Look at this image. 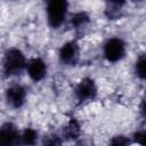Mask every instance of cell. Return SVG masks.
I'll return each instance as SVG.
<instances>
[{
	"label": "cell",
	"mask_w": 146,
	"mask_h": 146,
	"mask_svg": "<svg viewBox=\"0 0 146 146\" xmlns=\"http://www.w3.org/2000/svg\"><path fill=\"white\" fill-rule=\"evenodd\" d=\"M67 0H49L47 5V18L51 27H58L65 21L67 14Z\"/></svg>",
	"instance_id": "6da1fadb"
},
{
	"label": "cell",
	"mask_w": 146,
	"mask_h": 146,
	"mask_svg": "<svg viewBox=\"0 0 146 146\" xmlns=\"http://www.w3.org/2000/svg\"><path fill=\"white\" fill-rule=\"evenodd\" d=\"M26 67V59L23 52L18 49H10L7 51L3 60V72L6 75H15Z\"/></svg>",
	"instance_id": "7a4b0ae2"
},
{
	"label": "cell",
	"mask_w": 146,
	"mask_h": 146,
	"mask_svg": "<svg viewBox=\"0 0 146 146\" xmlns=\"http://www.w3.org/2000/svg\"><path fill=\"white\" fill-rule=\"evenodd\" d=\"M125 54V44L119 38H112L107 40L104 46V56L108 62L115 63L123 58Z\"/></svg>",
	"instance_id": "3957f363"
},
{
	"label": "cell",
	"mask_w": 146,
	"mask_h": 146,
	"mask_svg": "<svg viewBox=\"0 0 146 146\" xmlns=\"http://www.w3.org/2000/svg\"><path fill=\"white\" fill-rule=\"evenodd\" d=\"M96 94H97V87L95 82L89 78L81 80L75 88V96L80 102L91 100L96 97Z\"/></svg>",
	"instance_id": "277c9868"
},
{
	"label": "cell",
	"mask_w": 146,
	"mask_h": 146,
	"mask_svg": "<svg viewBox=\"0 0 146 146\" xmlns=\"http://www.w3.org/2000/svg\"><path fill=\"white\" fill-rule=\"evenodd\" d=\"M26 70L29 76L33 81H41L47 74V65L40 58H33L29 64H26Z\"/></svg>",
	"instance_id": "5b68a950"
},
{
	"label": "cell",
	"mask_w": 146,
	"mask_h": 146,
	"mask_svg": "<svg viewBox=\"0 0 146 146\" xmlns=\"http://www.w3.org/2000/svg\"><path fill=\"white\" fill-rule=\"evenodd\" d=\"M26 92L25 89L22 86L15 84L7 89L6 91V99L8 104H10L13 107H21L25 102Z\"/></svg>",
	"instance_id": "8992f818"
},
{
	"label": "cell",
	"mask_w": 146,
	"mask_h": 146,
	"mask_svg": "<svg viewBox=\"0 0 146 146\" xmlns=\"http://www.w3.org/2000/svg\"><path fill=\"white\" fill-rule=\"evenodd\" d=\"M18 137L19 133L13 124L7 123L0 128V145H13L18 140Z\"/></svg>",
	"instance_id": "52a82bcc"
},
{
	"label": "cell",
	"mask_w": 146,
	"mask_h": 146,
	"mask_svg": "<svg viewBox=\"0 0 146 146\" xmlns=\"http://www.w3.org/2000/svg\"><path fill=\"white\" fill-rule=\"evenodd\" d=\"M59 58L65 64H73L78 58V46L74 42L65 43L59 50Z\"/></svg>",
	"instance_id": "ba28073f"
},
{
	"label": "cell",
	"mask_w": 146,
	"mask_h": 146,
	"mask_svg": "<svg viewBox=\"0 0 146 146\" xmlns=\"http://www.w3.org/2000/svg\"><path fill=\"white\" fill-rule=\"evenodd\" d=\"M125 1L124 0H107L106 1V14L111 18H116L120 16L123 6Z\"/></svg>",
	"instance_id": "9c48e42d"
},
{
	"label": "cell",
	"mask_w": 146,
	"mask_h": 146,
	"mask_svg": "<svg viewBox=\"0 0 146 146\" xmlns=\"http://www.w3.org/2000/svg\"><path fill=\"white\" fill-rule=\"evenodd\" d=\"M65 135L67 136V138H78V136L80 135V125L75 120H71L68 122L65 129Z\"/></svg>",
	"instance_id": "30bf717a"
},
{
	"label": "cell",
	"mask_w": 146,
	"mask_h": 146,
	"mask_svg": "<svg viewBox=\"0 0 146 146\" xmlns=\"http://www.w3.org/2000/svg\"><path fill=\"white\" fill-rule=\"evenodd\" d=\"M89 22V17L84 13H78L72 17V25L75 29H81L86 26Z\"/></svg>",
	"instance_id": "8fae6325"
},
{
	"label": "cell",
	"mask_w": 146,
	"mask_h": 146,
	"mask_svg": "<svg viewBox=\"0 0 146 146\" xmlns=\"http://www.w3.org/2000/svg\"><path fill=\"white\" fill-rule=\"evenodd\" d=\"M146 71V60L144 56H140L136 62V74L139 79H145Z\"/></svg>",
	"instance_id": "7c38bea8"
},
{
	"label": "cell",
	"mask_w": 146,
	"mask_h": 146,
	"mask_svg": "<svg viewBox=\"0 0 146 146\" xmlns=\"http://www.w3.org/2000/svg\"><path fill=\"white\" fill-rule=\"evenodd\" d=\"M21 139L24 144H29V145H32L35 143L36 140V132L33 130V129H26L23 135L21 136Z\"/></svg>",
	"instance_id": "4fadbf2b"
},
{
	"label": "cell",
	"mask_w": 146,
	"mask_h": 146,
	"mask_svg": "<svg viewBox=\"0 0 146 146\" xmlns=\"http://www.w3.org/2000/svg\"><path fill=\"white\" fill-rule=\"evenodd\" d=\"M128 141L124 139V137H122V136H117V137H115L113 140H112V144L113 145H124V144H127Z\"/></svg>",
	"instance_id": "5bb4252c"
},
{
	"label": "cell",
	"mask_w": 146,
	"mask_h": 146,
	"mask_svg": "<svg viewBox=\"0 0 146 146\" xmlns=\"http://www.w3.org/2000/svg\"><path fill=\"white\" fill-rule=\"evenodd\" d=\"M136 140L140 145H144L145 144V133L144 132H137L136 133Z\"/></svg>",
	"instance_id": "9a60e30c"
}]
</instances>
